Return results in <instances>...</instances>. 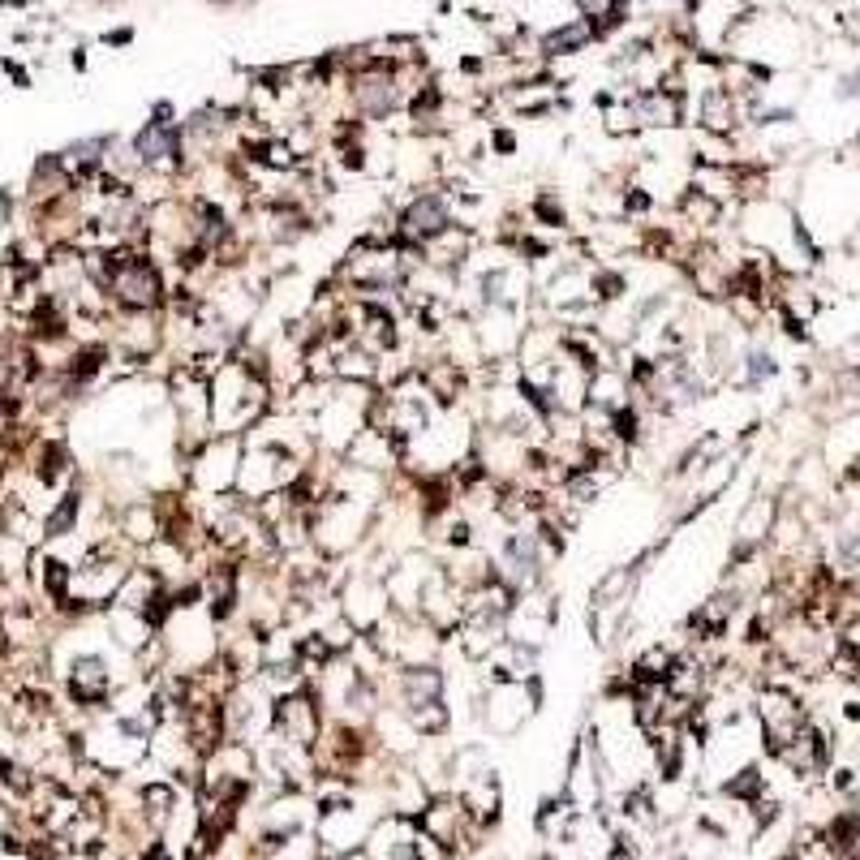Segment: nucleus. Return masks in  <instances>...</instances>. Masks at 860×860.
I'll list each match as a JSON object with an SVG mask.
<instances>
[{"label":"nucleus","mask_w":860,"mask_h":860,"mask_svg":"<svg viewBox=\"0 0 860 860\" xmlns=\"http://www.w3.org/2000/svg\"><path fill=\"white\" fill-rule=\"evenodd\" d=\"M547 547L538 542L534 525H512L504 538H499V572L512 585L516 594H534L538 585H547Z\"/></svg>","instance_id":"obj_1"},{"label":"nucleus","mask_w":860,"mask_h":860,"mask_svg":"<svg viewBox=\"0 0 860 860\" xmlns=\"http://www.w3.org/2000/svg\"><path fill=\"white\" fill-rule=\"evenodd\" d=\"M456 224L461 220H456V211H452V194L448 190H418L405 207L396 211L392 228L405 241H413V246L426 250V246H435L439 237H448Z\"/></svg>","instance_id":"obj_2"},{"label":"nucleus","mask_w":860,"mask_h":860,"mask_svg":"<svg viewBox=\"0 0 860 860\" xmlns=\"http://www.w3.org/2000/svg\"><path fill=\"white\" fill-rule=\"evenodd\" d=\"M241 452H246V435H211L207 448L198 452V461L190 465L194 491H203L207 499L233 495L241 473Z\"/></svg>","instance_id":"obj_3"},{"label":"nucleus","mask_w":860,"mask_h":860,"mask_svg":"<svg viewBox=\"0 0 860 860\" xmlns=\"http://www.w3.org/2000/svg\"><path fill=\"white\" fill-rule=\"evenodd\" d=\"M396 104H400V86H396L387 65H370L366 74L353 78V108L362 112V117L383 121L387 112H396Z\"/></svg>","instance_id":"obj_4"},{"label":"nucleus","mask_w":860,"mask_h":860,"mask_svg":"<svg viewBox=\"0 0 860 860\" xmlns=\"http://www.w3.org/2000/svg\"><path fill=\"white\" fill-rule=\"evenodd\" d=\"M443 688H448V676H443L439 663H409V667H396L400 710H418V706H430V701H443Z\"/></svg>","instance_id":"obj_5"},{"label":"nucleus","mask_w":860,"mask_h":860,"mask_svg":"<svg viewBox=\"0 0 860 860\" xmlns=\"http://www.w3.org/2000/svg\"><path fill=\"white\" fill-rule=\"evenodd\" d=\"M108 688H112V676H108L104 654H82L69 663V697L78 706H99L108 697Z\"/></svg>","instance_id":"obj_6"},{"label":"nucleus","mask_w":860,"mask_h":860,"mask_svg":"<svg viewBox=\"0 0 860 860\" xmlns=\"http://www.w3.org/2000/svg\"><path fill=\"white\" fill-rule=\"evenodd\" d=\"M779 357H774L766 344H749V349L740 353V387L744 392H762V387L770 383V379H779Z\"/></svg>","instance_id":"obj_7"},{"label":"nucleus","mask_w":860,"mask_h":860,"mask_svg":"<svg viewBox=\"0 0 860 860\" xmlns=\"http://www.w3.org/2000/svg\"><path fill=\"white\" fill-rule=\"evenodd\" d=\"M585 284H590V297L598 310H611L628 301V271H620V267H594Z\"/></svg>","instance_id":"obj_8"},{"label":"nucleus","mask_w":860,"mask_h":860,"mask_svg":"<svg viewBox=\"0 0 860 860\" xmlns=\"http://www.w3.org/2000/svg\"><path fill=\"white\" fill-rule=\"evenodd\" d=\"M529 220H534V228H547V233H564V228L572 224L559 190H538L534 198H529Z\"/></svg>","instance_id":"obj_9"},{"label":"nucleus","mask_w":860,"mask_h":860,"mask_svg":"<svg viewBox=\"0 0 860 860\" xmlns=\"http://www.w3.org/2000/svg\"><path fill=\"white\" fill-rule=\"evenodd\" d=\"M701 125L710 134H727L736 125V104H731V91H706L701 95Z\"/></svg>","instance_id":"obj_10"},{"label":"nucleus","mask_w":860,"mask_h":860,"mask_svg":"<svg viewBox=\"0 0 860 860\" xmlns=\"http://www.w3.org/2000/svg\"><path fill=\"white\" fill-rule=\"evenodd\" d=\"M78 512H82V495H78V491L61 495V504H56V508L48 512V521H43V538H65L69 529L78 525Z\"/></svg>","instance_id":"obj_11"},{"label":"nucleus","mask_w":860,"mask_h":860,"mask_svg":"<svg viewBox=\"0 0 860 860\" xmlns=\"http://www.w3.org/2000/svg\"><path fill=\"white\" fill-rule=\"evenodd\" d=\"M473 521L469 516H448V521H443V547L448 551H469L473 547Z\"/></svg>","instance_id":"obj_12"},{"label":"nucleus","mask_w":860,"mask_h":860,"mask_svg":"<svg viewBox=\"0 0 860 860\" xmlns=\"http://www.w3.org/2000/svg\"><path fill=\"white\" fill-rule=\"evenodd\" d=\"M723 792H727L731 800H757V792H762V770H757V766L740 770L731 783H723Z\"/></svg>","instance_id":"obj_13"},{"label":"nucleus","mask_w":860,"mask_h":860,"mask_svg":"<svg viewBox=\"0 0 860 860\" xmlns=\"http://www.w3.org/2000/svg\"><path fill=\"white\" fill-rule=\"evenodd\" d=\"M620 211H624V215H650V211H654V194L645 190V185H624Z\"/></svg>","instance_id":"obj_14"},{"label":"nucleus","mask_w":860,"mask_h":860,"mask_svg":"<svg viewBox=\"0 0 860 860\" xmlns=\"http://www.w3.org/2000/svg\"><path fill=\"white\" fill-rule=\"evenodd\" d=\"M336 155H340V168H344V172H366V168H370L362 142H340Z\"/></svg>","instance_id":"obj_15"},{"label":"nucleus","mask_w":860,"mask_h":860,"mask_svg":"<svg viewBox=\"0 0 860 860\" xmlns=\"http://www.w3.org/2000/svg\"><path fill=\"white\" fill-rule=\"evenodd\" d=\"M516 147H521V142H516V134L508 125H495L491 129V151L495 155H516Z\"/></svg>","instance_id":"obj_16"},{"label":"nucleus","mask_w":860,"mask_h":860,"mask_svg":"<svg viewBox=\"0 0 860 860\" xmlns=\"http://www.w3.org/2000/svg\"><path fill=\"white\" fill-rule=\"evenodd\" d=\"M839 99H856L860 95V74H848V78H839V91H835Z\"/></svg>","instance_id":"obj_17"}]
</instances>
